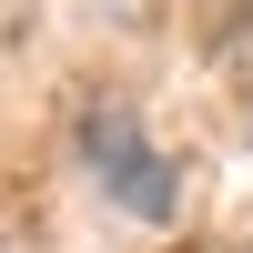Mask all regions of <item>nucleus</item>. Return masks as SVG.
Masks as SVG:
<instances>
[{
    "label": "nucleus",
    "instance_id": "nucleus-1",
    "mask_svg": "<svg viewBox=\"0 0 253 253\" xmlns=\"http://www.w3.org/2000/svg\"><path fill=\"white\" fill-rule=\"evenodd\" d=\"M81 172L112 193V213H132V223H172V203H182V182H172V162L152 152V132H142L132 112H91L81 122Z\"/></svg>",
    "mask_w": 253,
    "mask_h": 253
}]
</instances>
